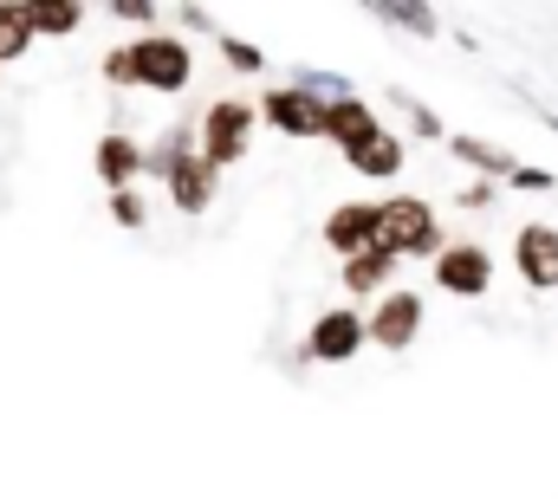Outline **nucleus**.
Here are the masks:
<instances>
[{"mask_svg": "<svg viewBox=\"0 0 558 499\" xmlns=\"http://www.w3.org/2000/svg\"><path fill=\"white\" fill-rule=\"evenodd\" d=\"M422 331V299L416 292H384L377 299V312L364 318V338L371 344H384V351H410Z\"/></svg>", "mask_w": 558, "mask_h": 499, "instance_id": "obj_5", "label": "nucleus"}, {"mask_svg": "<svg viewBox=\"0 0 558 499\" xmlns=\"http://www.w3.org/2000/svg\"><path fill=\"white\" fill-rule=\"evenodd\" d=\"M390 253L384 247H364V253H351L344 259V292H357V299H371V292H384V279H390Z\"/></svg>", "mask_w": 558, "mask_h": 499, "instance_id": "obj_13", "label": "nucleus"}, {"mask_svg": "<svg viewBox=\"0 0 558 499\" xmlns=\"http://www.w3.org/2000/svg\"><path fill=\"white\" fill-rule=\"evenodd\" d=\"M111 215H118L124 228H143V202H137V188H118V195H111Z\"/></svg>", "mask_w": 558, "mask_h": 499, "instance_id": "obj_20", "label": "nucleus"}, {"mask_svg": "<svg viewBox=\"0 0 558 499\" xmlns=\"http://www.w3.org/2000/svg\"><path fill=\"white\" fill-rule=\"evenodd\" d=\"M33 46V26H26V7L20 0H0V65L7 59H20Z\"/></svg>", "mask_w": 558, "mask_h": 499, "instance_id": "obj_15", "label": "nucleus"}, {"mask_svg": "<svg viewBox=\"0 0 558 499\" xmlns=\"http://www.w3.org/2000/svg\"><path fill=\"white\" fill-rule=\"evenodd\" d=\"M221 59H234L241 72H260V52H254V46H241V39H221Z\"/></svg>", "mask_w": 558, "mask_h": 499, "instance_id": "obj_21", "label": "nucleus"}, {"mask_svg": "<svg viewBox=\"0 0 558 499\" xmlns=\"http://www.w3.org/2000/svg\"><path fill=\"white\" fill-rule=\"evenodd\" d=\"M507 182H513V188H553V175H546V169H520V162H513V175H507Z\"/></svg>", "mask_w": 558, "mask_h": 499, "instance_id": "obj_22", "label": "nucleus"}, {"mask_svg": "<svg viewBox=\"0 0 558 499\" xmlns=\"http://www.w3.org/2000/svg\"><path fill=\"white\" fill-rule=\"evenodd\" d=\"M454 156H461V162H474V169L513 175V156H507V149H487V143H474V136H454Z\"/></svg>", "mask_w": 558, "mask_h": 499, "instance_id": "obj_16", "label": "nucleus"}, {"mask_svg": "<svg viewBox=\"0 0 558 499\" xmlns=\"http://www.w3.org/2000/svg\"><path fill=\"white\" fill-rule=\"evenodd\" d=\"M254 118H267V124L286 130V136H325V98H312V92H299V85H279V92H267V105H260Z\"/></svg>", "mask_w": 558, "mask_h": 499, "instance_id": "obj_7", "label": "nucleus"}, {"mask_svg": "<svg viewBox=\"0 0 558 499\" xmlns=\"http://www.w3.org/2000/svg\"><path fill=\"white\" fill-rule=\"evenodd\" d=\"M137 169H143V149L131 143V136H118V130H111V136L98 143V175H105V188H111V195H118V188H131V175H137Z\"/></svg>", "mask_w": 558, "mask_h": 499, "instance_id": "obj_12", "label": "nucleus"}, {"mask_svg": "<svg viewBox=\"0 0 558 499\" xmlns=\"http://www.w3.org/2000/svg\"><path fill=\"white\" fill-rule=\"evenodd\" d=\"M105 78H111V85H137V52H131V46L111 52V59H105Z\"/></svg>", "mask_w": 558, "mask_h": 499, "instance_id": "obj_19", "label": "nucleus"}, {"mask_svg": "<svg viewBox=\"0 0 558 499\" xmlns=\"http://www.w3.org/2000/svg\"><path fill=\"white\" fill-rule=\"evenodd\" d=\"M377 130H384V124H377V111H371L364 98H325V136H331L344 156H351V149H364Z\"/></svg>", "mask_w": 558, "mask_h": 499, "instance_id": "obj_10", "label": "nucleus"}, {"mask_svg": "<svg viewBox=\"0 0 558 499\" xmlns=\"http://www.w3.org/2000/svg\"><path fill=\"white\" fill-rule=\"evenodd\" d=\"M377 247L390 259H410V253H435L441 247V228H435V208L422 195H397L377 208Z\"/></svg>", "mask_w": 558, "mask_h": 499, "instance_id": "obj_2", "label": "nucleus"}, {"mask_svg": "<svg viewBox=\"0 0 558 499\" xmlns=\"http://www.w3.org/2000/svg\"><path fill=\"white\" fill-rule=\"evenodd\" d=\"M513 253H520L526 285L553 292V285H558V228H546V221H526V228H520V241H513Z\"/></svg>", "mask_w": 558, "mask_h": 499, "instance_id": "obj_9", "label": "nucleus"}, {"mask_svg": "<svg viewBox=\"0 0 558 499\" xmlns=\"http://www.w3.org/2000/svg\"><path fill=\"white\" fill-rule=\"evenodd\" d=\"M247 130H254V105H247V98L208 105V118H202V162H208V169L241 162V156H247Z\"/></svg>", "mask_w": 558, "mask_h": 499, "instance_id": "obj_3", "label": "nucleus"}, {"mask_svg": "<svg viewBox=\"0 0 558 499\" xmlns=\"http://www.w3.org/2000/svg\"><path fill=\"white\" fill-rule=\"evenodd\" d=\"M325 241H331V253H364L377 247V202H351V208H338L331 221H325Z\"/></svg>", "mask_w": 558, "mask_h": 499, "instance_id": "obj_11", "label": "nucleus"}, {"mask_svg": "<svg viewBox=\"0 0 558 499\" xmlns=\"http://www.w3.org/2000/svg\"><path fill=\"white\" fill-rule=\"evenodd\" d=\"M364 351V318L351 312V305H331L318 325H312V338H305V357L312 364H351Z\"/></svg>", "mask_w": 558, "mask_h": 499, "instance_id": "obj_6", "label": "nucleus"}, {"mask_svg": "<svg viewBox=\"0 0 558 499\" xmlns=\"http://www.w3.org/2000/svg\"><path fill=\"white\" fill-rule=\"evenodd\" d=\"M78 20H85L78 7H26V26L33 33H72Z\"/></svg>", "mask_w": 558, "mask_h": 499, "instance_id": "obj_17", "label": "nucleus"}, {"mask_svg": "<svg viewBox=\"0 0 558 499\" xmlns=\"http://www.w3.org/2000/svg\"><path fill=\"white\" fill-rule=\"evenodd\" d=\"M384 20L410 26V33H435V13H422V7H384Z\"/></svg>", "mask_w": 558, "mask_h": 499, "instance_id": "obj_18", "label": "nucleus"}, {"mask_svg": "<svg viewBox=\"0 0 558 499\" xmlns=\"http://www.w3.org/2000/svg\"><path fill=\"white\" fill-rule=\"evenodd\" d=\"M487 279H494V259H487V247H448V253H435V285H441V292H454V299H481V292H487Z\"/></svg>", "mask_w": 558, "mask_h": 499, "instance_id": "obj_8", "label": "nucleus"}, {"mask_svg": "<svg viewBox=\"0 0 558 499\" xmlns=\"http://www.w3.org/2000/svg\"><path fill=\"white\" fill-rule=\"evenodd\" d=\"M143 169H156V175L169 182V195H175V208H182V215H202V208L215 202V169L189 149V136H182V130H169V136L143 156Z\"/></svg>", "mask_w": 558, "mask_h": 499, "instance_id": "obj_1", "label": "nucleus"}, {"mask_svg": "<svg viewBox=\"0 0 558 499\" xmlns=\"http://www.w3.org/2000/svg\"><path fill=\"white\" fill-rule=\"evenodd\" d=\"M131 52H137V85L169 92V98H175V92L189 85V72H195L189 46H182V39H169V33H149V39H137Z\"/></svg>", "mask_w": 558, "mask_h": 499, "instance_id": "obj_4", "label": "nucleus"}, {"mask_svg": "<svg viewBox=\"0 0 558 499\" xmlns=\"http://www.w3.org/2000/svg\"><path fill=\"white\" fill-rule=\"evenodd\" d=\"M351 169H357V175H397V169H403V143H397L390 130H377L364 149H351Z\"/></svg>", "mask_w": 558, "mask_h": 499, "instance_id": "obj_14", "label": "nucleus"}]
</instances>
